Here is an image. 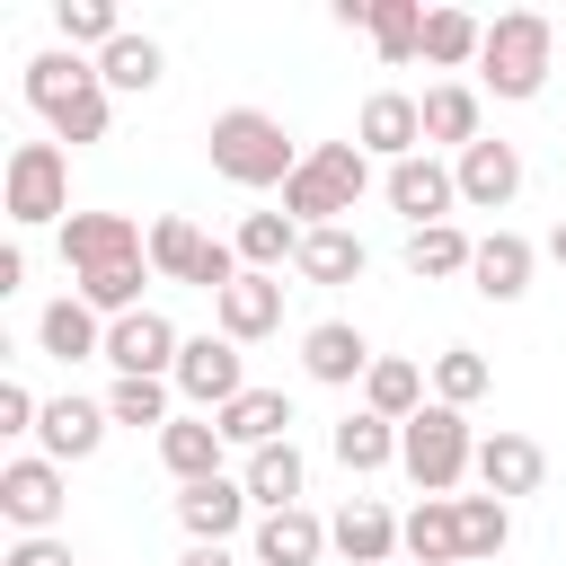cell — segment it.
I'll list each match as a JSON object with an SVG mask.
<instances>
[{"label": "cell", "mask_w": 566, "mask_h": 566, "mask_svg": "<svg viewBox=\"0 0 566 566\" xmlns=\"http://www.w3.org/2000/svg\"><path fill=\"white\" fill-rule=\"evenodd\" d=\"M106 424H115L106 398H80V389H71V398H44V424H35V433H44V460H88V451L106 442Z\"/></svg>", "instance_id": "19"}, {"label": "cell", "mask_w": 566, "mask_h": 566, "mask_svg": "<svg viewBox=\"0 0 566 566\" xmlns=\"http://www.w3.org/2000/svg\"><path fill=\"white\" fill-rule=\"evenodd\" d=\"M0 566H80V557H71V539H53V531H35V539H18V548H9Z\"/></svg>", "instance_id": "44"}, {"label": "cell", "mask_w": 566, "mask_h": 566, "mask_svg": "<svg viewBox=\"0 0 566 566\" xmlns=\"http://www.w3.org/2000/svg\"><path fill=\"white\" fill-rule=\"evenodd\" d=\"M424 142H486L478 133V88L469 80H442V88H424Z\"/></svg>", "instance_id": "34"}, {"label": "cell", "mask_w": 566, "mask_h": 566, "mask_svg": "<svg viewBox=\"0 0 566 566\" xmlns=\"http://www.w3.org/2000/svg\"><path fill=\"white\" fill-rule=\"evenodd\" d=\"M389 566H407V557H389Z\"/></svg>", "instance_id": "48"}, {"label": "cell", "mask_w": 566, "mask_h": 566, "mask_svg": "<svg viewBox=\"0 0 566 566\" xmlns=\"http://www.w3.org/2000/svg\"><path fill=\"white\" fill-rule=\"evenodd\" d=\"M221 442H239V451H265V442H292V398L283 389H239L221 416Z\"/></svg>", "instance_id": "21"}, {"label": "cell", "mask_w": 566, "mask_h": 566, "mask_svg": "<svg viewBox=\"0 0 566 566\" xmlns=\"http://www.w3.org/2000/svg\"><path fill=\"white\" fill-rule=\"evenodd\" d=\"M363 407H371V416H389V424H416L433 398H424V371H416L407 354H380V363L363 371Z\"/></svg>", "instance_id": "26"}, {"label": "cell", "mask_w": 566, "mask_h": 566, "mask_svg": "<svg viewBox=\"0 0 566 566\" xmlns=\"http://www.w3.org/2000/svg\"><path fill=\"white\" fill-rule=\"evenodd\" d=\"M539 478H548V451H539V433H522V424H495V433L478 442V486H486V495H539Z\"/></svg>", "instance_id": "12"}, {"label": "cell", "mask_w": 566, "mask_h": 566, "mask_svg": "<svg viewBox=\"0 0 566 566\" xmlns=\"http://www.w3.org/2000/svg\"><path fill=\"white\" fill-rule=\"evenodd\" d=\"M18 283H27V248L9 239V248H0V292H18Z\"/></svg>", "instance_id": "45"}, {"label": "cell", "mask_w": 566, "mask_h": 566, "mask_svg": "<svg viewBox=\"0 0 566 566\" xmlns=\"http://www.w3.org/2000/svg\"><path fill=\"white\" fill-rule=\"evenodd\" d=\"M177 522H186V539L230 548V531L248 522V478H203V486H186V495H177Z\"/></svg>", "instance_id": "15"}, {"label": "cell", "mask_w": 566, "mask_h": 566, "mask_svg": "<svg viewBox=\"0 0 566 566\" xmlns=\"http://www.w3.org/2000/svg\"><path fill=\"white\" fill-rule=\"evenodd\" d=\"M177 566H239V557H230V548H203V539H186V557H177Z\"/></svg>", "instance_id": "46"}, {"label": "cell", "mask_w": 566, "mask_h": 566, "mask_svg": "<svg viewBox=\"0 0 566 566\" xmlns=\"http://www.w3.org/2000/svg\"><path fill=\"white\" fill-rule=\"evenodd\" d=\"M513 539V513H504V495H460V548H469V566H495V548Z\"/></svg>", "instance_id": "39"}, {"label": "cell", "mask_w": 566, "mask_h": 566, "mask_svg": "<svg viewBox=\"0 0 566 566\" xmlns=\"http://www.w3.org/2000/svg\"><path fill=\"white\" fill-rule=\"evenodd\" d=\"M159 71H168V53H159V35H115L106 53H97V80L106 88H124V97H142V88H159Z\"/></svg>", "instance_id": "30"}, {"label": "cell", "mask_w": 566, "mask_h": 566, "mask_svg": "<svg viewBox=\"0 0 566 566\" xmlns=\"http://www.w3.org/2000/svg\"><path fill=\"white\" fill-rule=\"evenodd\" d=\"M177 354H186V336L168 327V310H124V318H106V363H115V380H168Z\"/></svg>", "instance_id": "7"}, {"label": "cell", "mask_w": 566, "mask_h": 566, "mask_svg": "<svg viewBox=\"0 0 566 566\" xmlns=\"http://www.w3.org/2000/svg\"><path fill=\"white\" fill-rule=\"evenodd\" d=\"M336 460H345L354 478L389 469V460H398V424H389V416H371V407H354V416L336 424Z\"/></svg>", "instance_id": "33"}, {"label": "cell", "mask_w": 566, "mask_h": 566, "mask_svg": "<svg viewBox=\"0 0 566 566\" xmlns=\"http://www.w3.org/2000/svg\"><path fill=\"white\" fill-rule=\"evenodd\" d=\"M407 274L416 283H442V274H469V256H478V239L460 230V221H433V230H407Z\"/></svg>", "instance_id": "29"}, {"label": "cell", "mask_w": 566, "mask_h": 566, "mask_svg": "<svg viewBox=\"0 0 566 566\" xmlns=\"http://www.w3.org/2000/svg\"><path fill=\"white\" fill-rule=\"evenodd\" d=\"M371 44H380L389 71H407V62L424 53V9H416V0H380V9H371Z\"/></svg>", "instance_id": "36"}, {"label": "cell", "mask_w": 566, "mask_h": 566, "mask_svg": "<svg viewBox=\"0 0 566 566\" xmlns=\"http://www.w3.org/2000/svg\"><path fill=\"white\" fill-rule=\"evenodd\" d=\"M142 265L150 256H124V265H97V274H80L71 292L97 310V318H124V310H142Z\"/></svg>", "instance_id": "37"}, {"label": "cell", "mask_w": 566, "mask_h": 566, "mask_svg": "<svg viewBox=\"0 0 566 566\" xmlns=\"http://www.w3.org/2000/svg\"><path fill=\"white\" fill-rule=\"evenodd\" d=\"M44 124H53V142H106V124H115V88L97 80V88H80L71 106H53Z\"/></svg>", "instance_id": "41"}, {"label": "cell", "mask_w": 566, "mask_h": 566, "mask_svg": "<svg viewBox=\"0 0 566 566\" xmlns=\"http://www.w3.org/2000/svg\"><path fill=\"white\" fill-rule=\"evenodd\" d=\"M44 424V398L27 380H0V433H35Z\"/></svg>", "instance_id": "43"}, {"label": "cell", "mask_w": 566, "mask_h": 566, "mask_svg": "<svg viewBox=\"0 0 566 566\" xmlns=\"http://www.w3.org/2000/svg\"><path fill=\"white\" fill-rule=\"evenodd\" d=\"M354 142H363V150H380L389 168H398V159H416V150H424V97H407V88H371V97H363V115H354Z\"/></svg>", "instance_id": "9"}, {"label": "cell", "mask_w": 566, "mask_h": 566, "mask_svg": "<svg viewBox=\"0 0 566 566\" xmlns=\"http://www.w3.org/2000/svg\"><path fill=\"white\" fill-rule=\"evenodd\" d=\"M0 203L18 230L35 221H71V168H62V142H18L9 150V177H0Z\"/></svg>", "instance_id": "6"}, {"label": "cell", "mask_w": 566, "mask_h": 566, "mask_svg": "<svg viewBox=\"0 0 566 566\" xmlns=\"http://www.w3.org/2000/svg\"><path fill=\"white\" fill-rule=\"evenodd\" d=\"M80 88H97V62H88V53L53 44V53H35V62H27V97H35L44 115H53V106H71Z\"/></svg>", "instance_id": "31"}, {"label": "cell", "mask_w": 566, "mask_h": 566, "mask_svg": "<svg viewBox=\"0 0 566 566\" xmlns=\"http://www.w3.org/2000/svg\"><path fill=\"white\" fill-rule=\"evenodd\" d=\"M230 248H239V265H248V274H283V265L301 256V221H292V212H248Z\"/></svg>", "instance_id": "28"}, {"label": "cell", "mask_w": 566, "mask_h": 566, "mask_svg": "<svg viewBox=\"0 0 566 566\" xmlns=\"http://www.w3.org/2000/svg\"><path fill=\"white\" fill-rule=\"evenodd\" d=\"M212 318H221V336H230V345L274 336V327H283V274H239V283L212 301Z\"/></svg>", "instance_id": "14"}, {"label": "cell", "mask_w": 566, "mask_h": 566, "mask_svg": "<svg viewBox=\"0 0 566 566\" xmlns=\"http://www.w3.org/2000/svg\"><path fill=\"white\" fill-rule=\"evenodd\" d=\"M548 256H557V265H566V212H557V230H548Z\"/></svg>", "instance_id": "47"}, {"label": "cell", "mask_w": 566, "mask_h": 566, "mask_svg": "<svg viewBox=\"0 0 566 566\" xmlns=\"http://www.w3.org/2000/svg\"><path fill=\"white\" fill-rule=\"evenodd\" d=\"M363 186H371V150L363 142H310L301 168H292V186H283V212L301 230H336L363 203Z\"/></svg>", "instance_id": "2"}, {"label": "cell", "mask_w": 566, "mask_h": 566, "mask_svg": "<svg viewBox=\"0 0 566 566\" xmlns=\"http://www.w3.org/2000/svg\"><path fill=\"white\" fill-rule=\"evenodd\" d=\"M398 469L424 486V495H451L469 469H478V433L460 407H424L416 424H398Z\"/></svg>", "instance_id": "4"}, {"label": "cell", "mask_w": 566, "mask_h": 566, "mask_svg": "<svg viewBox=\"0 0 566 566\" xmlns=\"http://www.w3.org/2000/svg\"><path fill=\"white\" fill-rule=\"evenodd\" d=\"M398 548H407L416 566H469V548H460V495H424V504L407 513Z\"/></svg>", "instance_id": "23"}, {"label": "cell", "mask_w": 566, "mask_h": 566, "mask_svg": "<svg viewBox=\"0 0 566 566\" xmlns=\"http://www.w3.org/2000/svg\"><path fill=\"white\" fill-rule=\"evenodd\" d=\"M398 531H407V522H398L380 495H345V513L327 522V539H336L354 566H389V557H398Z\"/></svg>", "instance_id": "16"}, {"label": "cell", "mask_w": 566, "mask_h": 566, "mask_svg": "<svg viewBox=\"0 0 566 566\" xmlns=\"http://www.w3.org/2000/svg\"><path fill=\"white\" fill-rule=\"evenodd\" d=\"M221 424L212 416H177L168 433H159V469L177 478V486H203V478H221Z\"/></svg>", "instance_id": "22"}, {"label": "cell", "mask_w": 566, "mask_h": 566, "mask_svg": "<svg viewBox=\"0 0 566 566\" xmlns=\"http://www.w3.org/2000/svg\"><path fill=\"white\" fill-rule=\"evenodd\" d=\"M548 53H557V27H548L539 9H504V18H486V53H478V71H486L495 97H539Z\"/></svg>", "instance_id": "3"}, {"label": "cell", "mask_w": 566, "mask_h": 566, "mask_svg": "<svg viewBox=\"0 0 566 566\" xmlns=\"http://www.w3.org/2000/svg\"><path fill=\"white\" fill-rule=\"evenodd\" d=\"M35 336H44V354H53V363H88V354L106 363V318H97L80 292H71V301H53V310L35 318Z\"/></svg>", "instance_id": "25"}, {"label": "cell", "mask_w": 566, "mask_h": 566, "mask_svg": "<svg viewBox=\"0 0 566 566\" xmlns=\"http://www.w3.org/2000/svg\"><path fill=\"white\" fill-rule=\"evenodd\" d=\"M301 486H310V460H301L292 442H265V451H248V504H265V513H292V504H301Z\"/></svg>", "instance_id": "27"}, {"label": "cell", "mask_w": 566, "mask_h": 566, "mask_svg": "<svg viewBox=\"0 0 566 566\" xmlns=\"http://www.w3.org/2000/svg\"><path fill=\"white\" fill-rule=\"evenodd\" d=\"M310 283H354L363 274V239L336 221V230H301V256H292Z\"/></svg>", "instance_id": "35"}, {"label": "cell", "mask_w": 566, "mask_h": 566, "mask_svg": "<svg viewBox=\"0 0 566 566\" xmlns=\"http://www.w3.org/2000/svg\"><path fill=\"white\" fill-rule=\"evenodd\" d=\"M336 539H327V522L310 513V504H292V513H265L256 522V566H318Z\"/></svg>", "instance_id": "24"}, {"label": "cell", "mask_w": 566, "mask_h": 566, "mask_svg": "<svg viewBox=\"0 0 566 566\" xmlns=\"http://www.w3.org/2000/svg\"><path fill=\"white\" fill-rule=\"evenodd\" d=\"M106 416H115V424H150V433H168V424H177L168 380H115V389H106Z\"/></svg>", "instance_id": "42"}, {"label": "cell", "mask_w": 566, "mask_h": 566, "mask_svg": "<svg viewBox=\"0 0 566 566\" xmlns=\"http://www.w3.org/2000/svg\"><path fill=\"white\" fill-rule=\"evenodd\" d=\"M177 398H195V416H221L239 389H248V371H239V345L230 336H186V354H177Z\"/></svg>", "instance_id": "8"}, {"label": "cell", "mask_w": 566, "mask_h": 566, "mask_svg": "<svg viewBox=\"0 0 566 566\" xmlns=\"http://www.w3.org/2000/svg\"><path fill=\"white\" fill-rule=\"evenodd\" d=\"M531 265H539V248H531L522 230H486L478 256H469V283H478L486 301H522V292H531Z\"/></svg>", "instance_id": "17"}, {"label": "cell", "mask_w": 566, "mask_h": 566, "mask_svg": "<svg viewBox=\"0 0 566 566\" xmlns=\"http://www.w3.org/2000/svg\"><path fill=\"white\" fill-rule=\"evenodd\" d=\"M203 150H212V168L230 186H292V168H301L283 115H265V106H221L212 133H203Z\"/></svg>", "instance_id": "1"}, {"label": "cell", "mask_w": 566, "mask_h": 566, "mask_svg": "<svg viewBox=\"0 0 566 566\" xmlns=\"http://www.w3.org/2000/svg\"><path fill=\"white\" fill-rule=\"evenodd\" d=\"M380 354L363 345V327H345V318H318L310 336H301V371L310 380H327V389H345V380H363Z\"/></svg>", "instance_id": "18"}, {"label": "cell", "mask_w": 566, "mask_h": 566, "mask_svg": "<svg viewBox=\"0 0 566 566\" xmlns=\"http://www.w3.org/2000/svg\"><path fill=\"white\" fill-rule=\"evenodd\" d=\"M486 53V18H469V9H424V62H442V71H460V62H478Z\"/></svg>", "instance_id": "32"}, {"label": "cell", "mask_w": 566, "mask_h": 566, "mask_svg": "<svg viewBox=\"0 0 566 566\" xmlns=\"http://www.w3.org/2000/svg\"><path fill=\"white\" fill-rule=\"evenodd\" d=\"M486 380H495V371H486V354H469V345L433 354V407H460V416H469V407L486 398Z\"/></svg>", "instance_id": "38"}, {"label": "cell", "mask_w": 566, "mask_h": 566, "mask_svg": "<svg viewBox=\"0 0 566 566\" xmlns=\"http://www.w3.org/2000/svg\"><path fill=\"white\" fill-rule=\"evenodd\" d=\"M389 203L407 212V230H433V221H451V203H460V168H442V159H398L389 168Z\"/></svg>", "instance_id": "13"}, {"label": "cell", "mask_w": 566, "mask_h": 566, "mask_svg": "<svg viewBox=\"0 0 566 566\" xmlns=\"http://www.w3.org/2000/svg\"><path fill=\"white\" fill-rule=\"evenodd\" d=\"M0 513L35 539V531H53V513H62V460H44V451H18L9 469H0Z\"/></svg>", "instance_id": "11"}, {"label": "cell", "mask_w": 566, "mask_h": 566, "mask_svg": "<svg viewBox=\"0 0 566 566\" xmlns=\"http://www.w3.org/2000/svg\"><path fill=\"white\" fill-rule=\"evenodd\" d=\"M513 195H522V150H513V142H469V150H460V203L495 212V203H513Z\"/></svg>", "instance_id": "20"}, {"label": "cell", "mask_w": 566, "mask_h": 566, "mask_svg": "<svg viewBox=\"0 0 566 566\" xmlns=\"http://www.w3.org/2000/svg\"><path fill=\"white\" fill-rule=\"evenodd\" d=\"M124 256H150V239L133 230V212H71L62 221V265L71 274H97V265H124Z\"/></svg>", "instance_id": "10"}, {"label": "cell", "mask_w": 566, "mask_h": 566, "mask_svg": "<svg viewBox=\"0 0 566 566\" xmlns=\"http://www.w3.org/2000/svg\"><path fill=\"white\" fill-rule=\"evenodd\" d=\"M150 265H159L168 283H203L212 301L248 274V265H239V248H221V239H212L203 221H186V212H159V221H150Z\"/></svg>", "instance_id": "5"}, {"label": "cell", "mask_w": 566, "mask_h": 566, "mask_svg": "<svg viewBox=\"0 0 566 566\" xmlns=\"http://www.w3.org/2000/svg\"><path fill=\"white\" fill-rule=\"evenodd\" d=\"M53 27H62V44H71V53H106V44L124 35L115 0H62V9H53Z\"/></svg>", "instance_id": "40"}]
</instances>
